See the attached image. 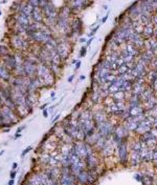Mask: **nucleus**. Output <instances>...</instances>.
Listing matches in <instances>:
<instances>
[{
	"label": "nucleus",
	"instance_id": "nucleus-1",
	"mask_svg": "<svg viewBox=\"0 0 157 185\" xmlns=\"http://www.w3.org/2000/svg\"><path fill=\"white\" fill-rule=\"evenodd\" d=\"M36 77L43 86H51L56 82V76L51 72V69L47 65L43 63H38L37 65V73Z\"/></svg>",
	"mask_w": 157,
	"mask_h": 185
},
{
	"label": "nucleus",
	"instance_id": "nucleus-2",
	"mask_svg": "<svg viewBox=\"0 0 157 185\" xmlns=\"http://www.w3.org/2000/svg\"><path fill=\"white\" fill-rule=\"evenodd\" d=\"M28 38L30 42H34V43H37V44H44L49 40V39L53 37V34H51V31L48 29L47 27H44L42 30L37 31L35 33L30 34L28 36H26Z\"/></svg>",
	"mask_w": 157,
	"mask_h": 185
},
{
	"label": "nucleus",
	"instance_id": "nucleus-3",
	"mask_svg": "<svg viewBox=\"0 0 157 185\" xmlns=\"http://www.w3.org/2000/svg\"><path fill=\"white\" fill-rule=\"evenodd\" d=\"M0 113L3 118V127H11L12 125H15L18 122V115L15 111H13L9 106L2 105L0 107Z\"/></svg>",
	"mask_w": 157,
	"mask_h": 185
},
{
	"label": "nucleus",
	"instance_id": "nucleus-4",
	"mask_svg": "<svg viewBox=\"0 0 157 185\" xmlns=\"http://www.w3.org/2000/svg\"><path fill=\"white\" fill-rule=\"evenodd\" d=\"M11 41V46L13 50L18 52H23L27 51L30 48V41L28 40V38H24L22 35H17V34H13V36L9 39Z\"/></svg>",
	"mask_w": 157,
	"mask_h": 185
},
{
	"label": "nucleus",
	"instance_id": "nucleus-5",
	"mask_svg": "<svg viewBox=\"0 0 157 185\" xmlns=\"http://www.w3.org/2000/svg\"><path fill=\"white\" fill-rule=\"evenodd\" d=\"M72 152L74 155L81 159H86L89 155L92 154V148L90 144L87 142H82V141H77L72 143Z\"/></svg>",
	"mask_w": 157,
	"mask_h": 185
},
{
	"label": "nucleus",
	"instance_id": "nucleus-6",
	"mask_svg": "<svg viewBox=\"0 0 157 185\" xmlns=\"http://www.w3.org/2000/svg\"><path fill=\"white\" fill-rule=\"evenodd\" d=\"M60 185H77V179L70 173L69 167H61V176L59 179Z\"/></svg>",
	"mask_w": 157,
	"mask_h": 185
},
{
	"label": "nucleus",
	"instance_id": "nucleus-7",
	"mask_svg": "<svg viewBox=\"0 0 157 185\" xmlns=\"http://www.w3.org/2000/svg\"><path fill=\"white\" fill-rule=\"evenodd\" d=\"M58 40V44L56 46V51L57 53L59 54V56L61 57V59L62 60H65L69 55V52L71 50V46L69 44V42L67 40H59V39H57Z\"/></svg>",
	"mask_w": 157,
	"mask_h": 185
},
{
	"label": "nucleus",
	"instance_id": "nucleus-8",
	"mask_svg": "<svg viewBox=\"0 0 157 185\" xmlns=\"http://www.w3.org/2000/svg\"><path fill=\"white\" fill-rule=\"evenodd\" d=\"M23 69H24V75L28 78H33L36 77V73H37V65L36 63H33L28 61L27 59L24 58V61H23Z\"/></svg>",
	"mask_w": 157,
	"mask_h": 185
},
{
	"label": "nucleus",
	"instance_id": "nucleus-9",
	"mask_svg": "<svg viewBox=\"0 0 157 185\" xmlns=\"http://www.w3.org/2000/svg\"><path fill=\"white\" fill-rule=\"evenodd\" d=\"M0 62L2 63L3 65H5L9 69H11L12 72L14 71V69L16 67V65H17V61H16L15 55L12 54V53H11V54H9V55L3 56Z\"/></svg>",
	"mask_w": 157,
	"mask_h": 185
},
{
	"label": "nucleus",
	"instance_id": "nucleus-10",
	"mask_svg": "<svg viewBox=\"0 0 157 185\" xmlns=\"http://www.w3.org/2000/svg\"><path fill=\"white\" fill-rule=\"evenodd\" d=\"M13 77V72L9 69L5 65L0 62V81L3 83H9Z\"/></svg>",
	"mask_w": 157,
	"mask_h": 185
},
{
	"label": "nucleus",
	"instance_id": "nucleus-11",
	"mask_svg": "<svg viewBox=\"0 0 157 185\" xmlns=\"http://www.w3.org/2000/svg\"><path fill=\"white\" fill-rule=\"evenodd\" d=\"M14 18H15L16 22H17L18 24H20V25L24 27L25 29H27V27H28V25H30V24L33 22L32 18H30V17L25 16L24 14H21V13H15Z\"/></svg>",
	"mask_w": 157,
	"mask_h": 185
},
{
	"label": "nucleus",
	"instance_id": "nucleus-12",
	"mask_svg": "<svg viewBox=\"0 0 157 185\" xmlns=\"http://www.w3.org/2000/svg\"><path fill=\"white\" fill-rule=\"evenodd\" d=\"M112 131V126L108 121H103L98 124V135L101 137H107Z\"/></svg>",
	"mask_w": 157,
	"mask_h": 185
},
{
	"label": "nucleus",
	"instance_id": "nucleus-13",
	"mask_svg": "<svg viewBox=\"0 0 157 185\" xmlns=\"http://www.w3.org/2000/svg\"><path fill=\"white\" fill-rule=\"evenodd\" d=\"M43 171L53 180H59L61 176V168L59 166H48Z\"/></svg>",
	"mask_w": 157,
	"mask_h": 185
},
{
	"label": "nucleus",
	"instance_id": "nucleus-14",
	"mask_svg": "<svg viewBox=\"0 0 157 185\" xmlns=\"http://www.w3.org/2000/svg\"><path fill=\"white\" fill-rule=\"evenodd\" d=\"M88 5V0H72V1L68 2V6L70 7L71 12L72 11H77V10H83Z\"/></svg>",
	"mask_w": 157,
	"mask_h": 185
},
{
	"label": "nucleus",
	"instance_id": "nucleus-15",
	"mask_svg": "<svg viewBox=\"0 0 157 185\" xmlns=\"http://www.w3.org/2000/svg\"><path fill=\"white\" fill-rule=\"evenodd\" d=\"M32 12H33V7L26 2V1H23V2H20L19 4V7H18V12L17 13H21V14H24L25 16L32 18Z\"/></svg>",
	"mask_w": 157,
	"mask_h": 185
},
{
	"label": "nucleus",
	"instance_id": "nucleus-16",
	"mask_svg": "<svg viewBox=\"0 0 157 185\" xmlns=\"http://www.w3.org/2000/svg\"><path fill=\"white\" fill-rule=\"evenodd\" d=\"M32 20L34 22H39V23H43L44 21V16H43V12H42L41 7H34L33 12H32Z\"/></svg>",
	"mask_w": 157,
	"mask_h": 185
},
{
	"label": "nucleus",
	"instance_id": "nucleus-17",
	"mask_svg": "<svg viewBox=\"0 0 157 185\" xmlns=\"http://www.w3.org/2000/svg\"><path fill=\"white\" fill-rule=\"evenodd\" d=\"M85 163H86V167H88L89 169H95V167L98 165V159L95 158L93 152L85 159Z\"/></svg>",
	"mask_w": 157,
	"mask_h": 185
},
{
	"label": "nucleus",
	"instance_id": "nucleus-18",
	"mask_svg": "<svg viewBox=\"0 0 157 185\" xmlns=\"http://www.w3.org/2000/svg\"><path fill=\"white\" fill-rule=\"evenodd\" d=\"M77 182L81 183V184H87L89 183V175H88V170H82L79 175L75 176Z\"/></svg>",
	"mask_w": 157,
	"mask_h": 185
},
{
	"label": "nucleus",
	"instance_id": "nucleus-19",
	"mask_svg": "<svg viewBox=\"0 0 157 185\" xmlns=\"http://www.w3.org/2000/svg\"><path fill=\"white\" fill-rule=\"evenodd\" d=\"M48 53H49V56H51V63L57 64V65H61V63H62L63 60L61 59V57L59 56V54L57 53L56 48H53L51 51H48Z\"/></svg>",
	"mask_w": 157,
	"mask_h": 185
},
{
	"label": "nucleus",
	"instance_id": "nucleus-20",
	"mask_svg": "<svg viewBox=\"0 0 157 185\" xmlns=\"http://www.w3.org/2000/svg\"><path fill=\"white\" fill-rule=\"evenodd\" d=\"M119 155L122 161H125L127 158V149H126V145L124 144V142H121L119 145Z\"/></svg>",
	"mask_w": 157,
	"mask_h": 185
},
{
	"label": "nucleus",
	"instance_id": "nucleus-21",
	"mask_svg": "<svg viewBox=\"0 0 157 185\" xmlns=\"http://www.w3.org/2000/svg\"><path fill=\"white\" fill-rule=\"evenodd\" d=\"M49 69H51V72L53 73L56 77H59L60 74H61V65H57V64H53V63H51V65L48 66Z\"/></svg>",
	"mask_w": 157,
	"mask_h": 185
},
{
	"label": "nucleus",
	"instance_id": "nucleus-22",
	"mask_svg": "<svg viewBox=\"0 0 157 185\" xmlns=\"http://www.w3.org/2000/svg\"><path fill=\"white\" fill-rule=\"evenodd\" d=\"M49 160H51V154L49 152H43L40 157V163L43 165H49Z\"/></svg>",
	"mask_w": 157,
	"mask_h": 185
},
{
	"label": "nucleus",
	"instance_id": "nucleus-23",
	"mask_svg": "<svg viewBox=\"0 0 157 185\" xmlns=\"http://www.w3.org/2000/svg\"><path fill=\"white\" fill-rule=\"evenodd\" d=\"M9 54H11L9 46H6V45H4V44H0V56L3 57Z\"/></svg>",
	"mask_w": 157,
	"mask_h": 185
},
{
	"label": "nucleus",
	"instance_id": "nucleus-24",
	"mask_svg": "<svg viewBox=\"0 0 157 185\" xmlns=\"http://www.w3.org/2000/svg\"><path fill=\"white\" fill-rule=\"evenodd\" d=\"M26 2L30 4L32 7H39L40 6V0H26Z\"/></svg>",
	"mask_w": 157,
	"mask_h": 185
},
{
	"label": "nucleus",
	"instance_id": "nucleus-25",
	"mask_svg": "<svg viewBox=\"0 0 157 185\" xmlns=\"http://www.w3.org/2000/svg\"><path fill=\"white\" fill-rule=\"evenodd\" d=\"M32 149H33V146H30H30H27L26 148H25L23 152H22V154H21V157H22V158H23V157H25V155H27V154H28V152H30Z\"/></svg>",
	"mask_w": 157,
	"mask_h": 185
},
{
	"label": "nucleus",
	"instance_id": "nucleus-26",
	"mask_svg": "<svg viewBox=\"0 0 157 185\" xmlns=\"http://www.w3.org/2000/svg\"><path fill=\"white\" fill-rule=\"evenodd\" d=\"M142 183L145 185H151V183H152V181H151V179L150 178H148V177H144L142 179Z\"/></svg>",
	"mask_w": 157,
	"mask_h": 185
},
{
	"label": "nucleus",
	"instance_id": "nucleus-27",
	"mask_svg": "<svg viewBox=\"0 0 157 185\" xmlns=\"http://www.w3.org/2000/svg\"><path fill=\"white\" fill-rule=\"evenodd\" d=\"M86 53H87V50H86V48H81V54H80V56L81 57H85L86 56Z\"/></svg>",
	"mask_w": 157,
	"mask_h": 185
},
{
	"label": "nucleus",
	"instance_id": "nucleus-28",
	"mask_svg": "<svg viewBox=\"0 0 157 185\" xmlns=\"http://www.w3.org/2000/svg\"><path fill=\"white\" fill-rule=\"evenodd\" d=\"M16 176H17V170H12V171H11V173H9L11 179H15Z\"/></svg>",
	"mask_w": 157,
	"mask_h": 185
},
{
	"label": "nucleus",
	"instance_id": "nucleus-29",
	"mask_svg": "<svg viewBox=\"0 0 157 185\" xmlns=\"http://www.w3.org/2000/svg\"><path fill=\"white\" fill-rule=\"evenodd\" d=\"M60 117H61V115H60V114H58V115H57V116L55 117V118H53V120H51V123H53V124H55V123H56L57 121H58V120L60 119Z\"/></svg>",
	"mask_w": 157,
	"mask_h": 185
},
{
	"label": "nucleus",
	"instance_id": "nucleus-30",
	"mask_svg": "<svg viewBox=\"0 0 157 185\" xmlns=\"http://www.w3.org/2000/svg\"><path fill=\"white\" fill-rule=\"evenodd\" d=\"M25 129H26V126H25V125H22V126H20V127H18V129H17V131H16V133H19V134H21V131H24Z\"/></svg>",
	"mask_w": 157,
	"mask_h": 185
},
{
	"label": "nucleus",
	"instance_id": "nucleus-31",
	"mask_svg": "<svg viewBox=\"0 0 157 185\" xmlns=\"http://www.w3.org/2000/svg\"><path fill=\"white\" fill-rule=\"evenodd\" d=\"M42 115H43L44 118H48V110H46V108L43 110V111H42Z\"/></svg>",
	"mask_w": 157,
	"mask_h": 185
},
{
	"label": "nucleus",
	"instance_id": "nucleus-32",
	"mask_svg": "<svg viewBox=\"0 0 157 185\" xmlns=\"http://www.w3.org/2000/svg\"><path fill=\"white\" fill-rule=\"evenodd\" d=\"M81 64H82V63H81V61H77V62H75V71L80 69Z\"/></svg>",
	"mask_w": 157,
	"mask_h": 185
},
{
	"label": "nucleus",
	"instance_id": "nucleus-33",
	"mask_svg": "<svg viewBox=\"0 0 157 185\" xmlns=\"http://www.w3.org/2000/svg\"><path fill=\"white\" fill-rule=\"evenodd\" d=\"M17 167H18V163H17V162H14V163H13V166H12V169L16 170V169H17Z\"/></svg>",
	"mask_w": 157,
	"mask_h": 185
},
{
	"label": "nucleus",
	"instance_id": "nucleus-34",
	"mask_svg": "<svg viewBox=\"0 0 157 185\" xmlns=\"http://www.w3.org/2000/svg\"><path fill=\"white\" fill-rule=\"evenodd\" d=\"M98 27H95V29H94V30H93V31H91V33L89 34V36H93V35H94V33H95V32H96V31H98Z\"/></svg>",
	"mask_w": 157,
	"mask_h": 185
},
{
	"label": "nucleus",
	"instance_id": "nucleus-35",
	"mask_svg": "<svg viewBox=\"0 0 157 185\" xmlns=\"http://www.w3.org/2000/svg\"><path fill=\"white\" fill-rule=\"evenodd\" d=\"M2 105H4V103H3V98H2V96H1V94H0V107H1Z\"/></svg>",
	"mask_w": 157,
	"mask_h": 185
},
{
	"label": "nucleus",
	"instance_id": "nucleus-36",
	"mask_svg": "<svg viewBox=\"0 0 157 185\" xmlns=\"http://www.w3.org/2000/svg\"><path fill=\"white\" fill-rule=\"evenodd\" d=\"M21 136H22L21 134H19V133H16L15 137H14V138H15V139H19V138H21Z\"/></svg>",
	"mask_w": 157,
	"mask_h": 185
},
{
	"label": "nucleus",
	"instance_id": "nucleus-37",
	"mask_svg": "<svg viewBox=\"0 0 157 185\" xmlns=\"http://www.w3.org/2000/svg\"><path fill=\"white\" fill-rule=\"evenodd\" d=\"M48 105V103H45V104H43L41 106V107H40V110H41V111H43V110H45V108H46V106H47Z\"/></svg>",
	"mask_w": 157,
	"mask_h": 185
},
{
	"label": "nucleus",
	"instance_id": "nucleus-38",
	"mask_svg": "<svg viewBox=\"0 0 157 185\" xmlns=\"http://www.w3.org/2000/svg\"><path fill=\"white\" fill-rule=\"evenodd\" d=\"M2 131H4V133H9V127H3Z\"/></svg>",
	"mask_w": 157,
	"mask_h": 185
},
{
	"label": "nucleus",
	"instance_id": "nucleus-39",
	"mask_svg": "<svg viewBox=\"0 0 157 185\" xmlns=\"http://www.w3.org/2000/svg\"><path fill=\"white\" fill-rule=\"evenodd\" d=\"M14 183H15V182H14V179H11V180H9V184H7V185H14Z\"/></svg>",
	"mask_w": 157,
	"mask_h": 185
},
{
	"label": "nucleus",
	"instance_id": "nucleus-40",
	"mask_svg": "<svg viewBox=\"0 0 157 185\" xmlns=\"http://www.w3.org/2000/svg\"><path fill=\"white\" fill-rule=\"evenodd\" d=\"M73 78H74V76H70V77L68 78V82H71V81L73 80Z\"/></svg>",
	"mask_w": 157,
	"mask_h": 185
},
{
	"label": "nucleus",
	"instance_id": "nucleus-41",
	"mask_svg": "<svg viewBox=\"0 0 157 185\" xmlns=\"http://www.w3.org/2000/svg\"><path fill=\"white\" fill-rule=\"evenodd\" d=\"M55 96H56V92H51V99H53V98H55Z\"/></svg>",
	"mask_w": 157,
	"mask_h": 185
},
{
	"label": "nucleus",
	"instance_id": "nucleus-42",
	"mask_svg": "<svg viewBox=\"0 0 157 185\" xmlns=\"http://www.w3.org/2000/svg\"><path fill=\"white\" fill-rule=\"evenodd\" d=\"M107 18H108V15H106V16H105L104 18H103V20H102V22H103V23H104L105 21H106V20H107Z\"/></svg>",
	"mask_w": 157,
	"mask_h": 185
},
{
	"label": "nucleus",
	"instance_id": "nucleus-43",
	"mask_svg": "<svg viewBox=\"0 0 157 185\" xmlns=\"http://www.w3.org/2000/svg\"><path fill=\"white\" fill-rule=\"evenodd\" d=\"M92 40H93V38H92V39H90V40H88V42H87V45H89V44H90V43H91V42H92Z\"/></svg>",
	"mask_w": 157,
	"mask_h": 185
},
{
	"label": "nucleus",
	"instance_id": "nucleus-44",
	"mask_svg": "<svg viewBox=\"0 0 157 185\" xmlns=\"http://www.w3.org/2000/svg\"><path fill=\"white\" fill-rule=\"evenodd\" d=\"M85 79V76H81L80 77V80H84Z\"/></svg>",
	"mask_w": 157,
	"mask_h": 185
},
{
	"label": "nucleus",
	"instance_id": "nucleus-45",
	"mask_svg": "<svg viewBox=\"0 0 157 185\" xmlns=\"http://www.w3.org/2000/svg\"><path fill=\"white\" fill-rule=\"evenodd\" d=\"M66 1H67V2H70V1H72V0H66Z\"/></svg>",
	"mask_w": 157,
	"mask_h": 185
},
{
	"label": "nucleus",
	"instance_id": "nucleus-46",
	"mask_svg": "<svg viewBox=\"0 0 157 185\" xmlns=\"http://www.w3.org/2000/svg\"><path fill=\"white\" fill-rule=\"evenodd\" d=\"M0 16H1V12H0Z\"/></svg>",
	"mask_w": 157,
	"mask_h": 185
}]
</instances>
